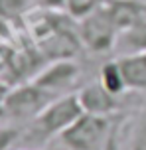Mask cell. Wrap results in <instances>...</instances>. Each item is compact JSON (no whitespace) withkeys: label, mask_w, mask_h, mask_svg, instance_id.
<instances>
[{"label":"cell","mask_w":146,"mask_h":150,"mask_svg":"<svg viewBox=\"0 0 146 150\" xmlns=\"http://www.w3.org/2000/svg\"><path fill=\"white\" fill-rule=\"evenodd\" d=\"M36 10L34 0H0V20L2 22H20Z\"/></svg>","instance_id":"obj_10"},{"label":"cell","mask_w":146,"mask_h":150,"mask_svg":"<svg viewBox=\"0 0 146 150\" xmlns=\"http://www.w3.org/2000/svg\"><path fill=\"white\" fill-rule=\"evenodd\" d=\"M20 150H55V148H20Z\"/></svg>","instance_id":"obj_16"},{"label":"cell","mask_w":146,"mask_h":150,"mask_svg":"<svg viewBox=\"0 0 146 150\" xmlns=\"http://www.w3.org/2000/svg\"><path fill=\"white\" fill-rule=\"evenodd\" d=\"M22 128L20 125L0 122V150H16L22 140Z\"/></svg>","instance_id":"obj_12"},{"label":"cell","mask_w":146,"mask_h":150,"mask_svg":"<svg viewBox=\"0 0 146 150\" xmlns=\"http://www.w3.org/2000/svg\"><path fill=\"white\" fill-rule=\"evenodd\" d=\"M81 115L83 107L79 103L77 91L61 95L54 99L36 119L24 125L20 142H49L57 138L69 125H73Z\"/></svg>","instance_id":"obj_1"},{"label":"cell","mask_w":146,"mask_h":150,"mask_svg":"<svg viewBox=\"0 0 146 150\" xmlns=\"http://www.w3.org/2000/svg\"><path fill=\"white\" fill-rule=\"evenodd\" d=\"M97 81L116 97H124V93H128V85H126V79H124L123 67H121V61L116 57H111L107 59L99 69V77Z\"/></svg>","instance_id":"obj_9"},{"label":"cell","mask_w":146,"mask_h":150,"mask_svg":"<svg viewBox=\"0 0 146 150\" xmlns=\"http://www.w3.org/2000/svg\"><path fill=\"white\" fill-rule=\"evenodd\" d=\"M6 91H8V89H4V87L0 85V120H2V101H4V95H6Z\"/></svg>","instance_id":"obj_15"},{"label":"cell","mask_w":146,"mask_h":150,"mask_svg":"<svg viewBox=\"0 0 146 150\" xmlns=\"http://www.w3.org/2000/svg\"><path fill=\"white\" fill-rule=\"evenodd\" d=\"M54 99L57 97L47 93L46 89H42L34 81L26 83V85H18L14 89H8L4 95V101H2V120L12 122V125H18V122L28 125Z\"/></svg>","instance_id":"obj_3"},{"label":"cell","mask_w":146,"mask_h":150,"mask_svg":"<svg viewBox=\"0 0 146 150\" xmlns=\"http://www.w3.org/2000/svg\"><path fill=\"white\" fill-rule=\"evenodd\" d=\"M121 61L124 79L128 85V91H142L146 93V52L132 53L116 57Z\"/></svg>","instance_id":"obj_8"},{"label":"cell","mask_w":146,"mask_h":150,"mask_svg":"<svg viewBox=\"0 0 146 150\" xmlns=\"http://www.w3.org/2000/svg\"><path fill=\"white\" fill-rule=\"evenodd\" d=\"M79 103L83 107V112L89 115H103V117H115L123 107V97H116L109 93L99 81L83 85L77 91Z\"/></svg>","instance_id":"obj_6"},{"label":"cell","mask_w":146,"mask_h":150,"mask_svg":"<svg viewBox=\"0 0 146 150\" xmlns=\"http://www.w3.org/2000/svg\"><path fill=\"white\" fill-rule=\"evenodd\" d=\"M77 79H79V65L73 59L63 57V59L51 61L32 81L39 85L42 89H46L47 93H51L54 97H61V95L73 93L69 89L77 83Z\"/></svg>","instance_id":"obj_5"},{"label":"cell","mask_w":146,"mask_h":150,"mask_svg":"<svg viewBox=\"0 0 146 150\" xmlns=\"http://www.w3.org/2000/svg\"><path fill=\"white\" fill-rule=\"evenodd\" d=\"M128 150H146V107L132 120Z\"/></svg>","instance_id":"obj_11"},{"label":"cell","mask_w":146,"mask_h":150,"mask_svg":"<svg viewBox=\"0 0 146 150\" xmlns=\"http://www.w3.org/2000/svg\"><path fill=\"white\" fill-rule=\"evenodd\" d=\"M77 34H79V42L89 52L109 53L115 50L116 38H118V28L115 26L113 18L109 14L105 0L97 8H93L89 14L79 18Z\"/></svg>","instance_id":"obj_4"},{"label":"cell","mask_w":146,"mask_h":150,"mask_svg":"<svg viewBox=\"0 0 146 150\" xmlns=\"http://www.w3.org/2000/svg\"><path fill=\"white\" fill-rule=\"evenodd\" d=\"M146 52V18L140 22L132 24L130 28L118 34L115 44V57H123V55H132V53Z\"/></svg>","instance_id":"obj_7"},{"label":"cell","mask_w":146,"mask_h":150,"mask_svg":"<svg viewBox=\"0 0 146 150\" xmlns=\"http://www.w3.org/2000/svg\"><path fill=\"white\" fill-rule=\"evenodd\" d=\"M36 2V8H42V10H65V4L67 0H34Z\"/></svg>","instance_id":"obj_13"},{"label":"cell","mask_w":146,"mask_h":150,"mask_svg":"<svg viewBox=\"0 0 146 150\" xmlns=\"http://www.w3.org/2000/svg\"><path fill=\"white\" fill-rule=\"evenodd\" d=\"M121 122H123L121 115L103 117L83 112L73 125H69L57 136V140L65 150H103L113 130Z\"/></svg>","instance_id":"obj_2"},{"label":"cell","mask_w":146,"mask_h":150,"mask_svg":"<svg viewBox=\"0 0 146 150\" xmlns=\"http://www.w3.org/2000/svg\"><path fill=\"white\" fill-rule=\"evenodd\" d=\"M121 128H123V122L113 130V134H111V138L107 140V144H105L103 150H121Z\"/></svg>","instance_id":"obj_14"}]
</instances>
